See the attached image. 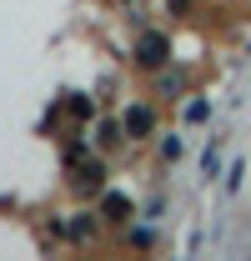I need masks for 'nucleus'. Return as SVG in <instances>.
I'll use <instances>...</instances> for the list:
<instances>
[{"mask_svg": "<svg viewBox=\"0 0 251 261\" xmlns=\"http://www.w3.org/2000/svg\"><path fill=\"white\" fill-rule=\"evenodd\" d=\"M126 130H131V136H146V130H151V111H141V106H136V111L126 116Z\"/></svg>", "mask_w": 251, "mask_h": 261, "instance_id": "f257e3e1", "label": "nucleus"}, {"mask_svg": "<svg viewBox=\"0 0 251 261\" xmlns=\"http://www.w3.org/2000/svg\"><path fill=\"white\" fill-rule=\"evenodd\" d=\"M161 56H166V40H161V35H151V40L141 45V61H146V65H156Z\"/></svg>", "mask_w": 251, "mask_h": 261, "instance_id": "f03ea898", "label": "nucleus"}]
</instances>
